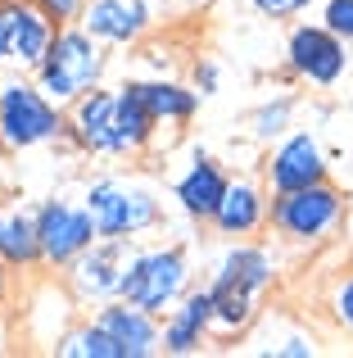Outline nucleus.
Here are the masks:
<instances>
[{
	"label": "nucleus",
	"mask_w": 353,
	"mask_h": 358,
	"mask_svg": "<svg viewBox=\"0 0 353 358\" xmlns=\"http://www.w3.org/2000/svg\"><path fill=\"white\" fill-rule=\"evenodd\" d=\"M159 122L145 109L136 82H100L82 100L68 105V127H63L59 150L77 159H109V164H132L145 159L159 141Z\"/></svg>",
	"instance_id": "nucleus-1"
},
{
	"label": "nucleus",
	"mask_w": 353,
	"mask_h": 358,
	"mask_svg": "<svg viewBox=\"0 0 353 358\" xmlns=\"http://www.w3.org/2000/svg\"><path fill=\"white\" fill-rule=\"evenodd\" d=\"M82 204L91 209L100 236H114V241H145L168 227V209H163L159 186L150 177H141L136 168H127V173L109 168V173L87 177Z\"/></svg>",
	"instance_id": "nucleus-2"
},
{
	"label": "nucleus",
	"mask_w": 353,
	"mask_h": 358,
	"mask_svg": "<svg viewBox=\"0 0 353 358\" xmlns=\"http://www.w3.org/2000/svg\"><path fill=\"white\" fill-rule=\"evenodd\" d=\"M345 222H349V195L326 177V182L272 195L267 231H272V241L285 254H308V250H322V245L336 241L345 231Z\"/></svg>",
	"instance_id": "nucleus-3"
},
{
	"label": "nucleus",
	"mask_w": 353,
	"mask_h": 358,
	"mask_svg": "<svg viewBox=\"0 0 353 358\" xmlns=\"http://www.w3.org/2000/svg\"><path fill=\"white\" fill-rule=\"evenodd\" d=\"M63 127H68V109L45 96L32 73L0 78V150H5V159L59 145Z\"/></svg>",
	"instance_id": "nucleus-4"
},
{
	"label": "nucleus",
	"mask_w": 353,
	"mask_h": 358,
	"mask_svg": "<svg viewBox=\"0 0 353 358\" xmlns=\"http://www.w3.org/2000/svg\"><path fill=\"white\" fill-rule=\"evenodd\" d=\"M109 64H114V50H109L100 36H91L82 23H63L54 45L45 50L41 69L32 73L41 82V91L50 100H59L63 109L73 100H82L87 91H96L100 82H109Z\"/></svg>",
	"instance_id": "nucleus-5"
},
{
	"label": "nucleus",
	"mask_w": 353,
	"mask_h": 358,
	"mask_svg": "<svg viewBox=\"0 0 353 358\" xmlns=\"http://www.w3.org/2000/svg\"><path fill=\"white\" fill-rule=\"evenodd\" d=\"M190 286H195V268L181 241H136L118 299H132V304L163 317Z\"/></svg>",
	"instance_id": "nucleus-6"
},
{
	"label": "nucleus",
	"mask_w": 353,
	"mask_h": 358,
	"mask_svg": "<svg viewBox=\"0 0 353 358\" xmlns=\"http://www.w3.org/2000/svg\"><path fill=\"white\" fill-rule=\"evenodd\" d=\"M281 69L294 87L308 91H336L353 69V45L336 36L322 18H294L285 32Z\"/></svg>",
	"instance_id": "nucleus-7"
},
{
	"label": "nucleus",
	"mask_w": 353,
	"mask_h": 358,
	"mask_svg": "<svg viewBox=\"0 0 353 358\" xmlns=\"http://www.w3.org/2000/svg\"><path fill=\"white\" fill-rule=\"evenodd\" d=\"M36 209V241H41V268L68 272L91 245L100 241V227L82 195H45Z\"/></svg>",
	"instance_id": "nucleus-8"
},
{
	"label": "nucleus",
	"mask_w": 353,
	"mask_h": 358,
	"mask_svg": "<svg viewBox=\"0 0 353 358\" xmlns=\"http://www.w3.org/2000/svg\"><path fill=\"white\" fill-rule=\"evenodd\" d=\"M59 27L41 0H0V73H36Z\"/></svg>",
	"instance_id": "nucleus-9"
},
{
	"label": "nucleus",
	"mask_w": 353,
	"mask_h": 358,
	"mask_svg": "<svg viewBox=\"0 0 353 358\" xmlns=\"http://www.w3.org/2000/svg\"><path fill=\"white\" fill-rule=\"evenodd\" d=\"M82 317V299L73 295V286L63 281V272H50L45 281H32L23 290V304H18V336L23 345L41 354H54L59 336L68 331Z\"/></svg>",
	"instance_id": "nucleus-10"
},
{
	"label": "nucleus",
	"mask_w": 353,
	"mask_h": 358,
	"mask_svg": "<svg viewBox=\"0 0 353 358\" xmlns=\"http://www.w3.org/2000/svg\"><path fill=\"white\" fill-rule=\"evenodd\" d=\"M227 186H231L227 164H222L213 150L195 145L190 155H186V164L172 173L168 200L190 227H209L213 213H218V204H222V195H227Z\"/></svg>",
	"instance_id": "nucleus-11"
},
{
	"label": "nucleus",
	"mask_w": 353,
	"mask_h": 358,
	"mask_svg": "<svg viewBox=\"0 0 353 358\" xmlns=\"http://www.w3.org/2000/svg\"><path fill=\"white\" fill-rule=\"evenodd\" d=\"M263 182L272 195L281 191H299V186H313V182H326L331 177V159L322 150L317 131L308 127H290L281 141L263 145Z\"/></svg>",
	"instance_id": "nucleus-12"
},
{
	"label": "nucleus",
	"mask_w": 353,
	"mask_h": 358,
	"mask_svg": "<svg viewBox=\"0 0 353 358\" xmlns=\"http://www.w3.org/2000/svg\"><path fill=\"white\" fill-rule=\"evenodd\" d=\"M281 272H285V250L276 241H258V236L222 241V250L213 254V263H209V281L245 286V290H254V295L276 290Z\"/></svg>",
	"instance_id": "nucleus-13"
},
{
	"label": "nucleus",
	"mask_w": 353,
	"mask_h": 358,
	"mask_svg": "<svg viewBox=\"0 0 353 358\" xmlns=\"http://www.w3.org/2000/svg\"><path fill=\"white\" fill-rule=\"evenodd\" d=\"M132 245L136 241L100 236L68 272H63V281H68L73 295L82 299V308H100V304L123 295V272H127V259H132Z\"/></svg>",
	"instance_id": "nucleus-14"
},
{
	"label": "nucleus",
	"mask_w": 353,
	"mask_h": 358,
	"mask_svg": "<svg viewBox=\"0 0 353 358\" xmlns=\"http://www.w3.org/2000/svg\"><path fill=\"white\" fill-rule=\"evenodd\" d=\"M267 218H272V191H267L263 173H231V186L222 195L218 213H213L209 231L218 241H245V236H263Z\"/></svg>",
	"instance_id": "nucleus-15"
},
{
	"label": "nucleus",
	"mask_w": 353,
	"mask_h": 358,
	"mask_svg": "<svg viewBox=\"0 0 353 358\" xmlns=\"http://www.w3.org/2000/svg\"><path fill=\"white\" fill-rule=\"evenodd\" d=\"M159 0H87L77 23L109 50H132L159 27Z\"/></svg>",
	"instance_id": "nucleus-16"
},
{
	"label": "nucleus",
	"mask_w": 353,
	"mask_h": 358,
	"mask_svg": "<svg viewBox=\"0 0 353 358\" xmlns=\"http://www.w3.org/2000/svg\"><path fill=\"white\" fill-rule=\"evenodd\" d=\"M236 354H249V358H322L326 354V341L303 317L272 308V313H263L249 327V336L236 345Z\"/></svg>",
	"instance_id": "nucleus-17"
},
{
	"label": "nucleus",
	"mask_w": 353,
	"mask_h": 358,
	"mask_svg": "<svg viewBox=\"0 0 353 358\" xmlns=\"http://www.w3.org/2000/svg\"><path fill=\"white\" fill-rule=\"evenodd\" d=\"M213 345V290L209 281H195L181 299L163 313V354L195 358Z\"/></svg>",
	"instance_id": "nucleus-18"
},
{
	"label": "nucleus",
	"mask_w": 353,
	"mask_h": 358,
	"mask_svg": "<svg viewBox=\"0 0 353 358\" xmlns=\"http://www.w3.org/2000/svg\"><path fill=\"white\" fill-rule=\"evenodd\" d=\"M100 327L123 345V358H154L163 354V317L150 308L132 304V299H109V304L91 308Z\"/></svg>",
	"instance_id": "nucleus-19"
},
{
	"label": "nucleus",
	"mask_w": 353,
	"mask_h": 358,
	"mask_svg": "<svg viewBox=\"0 0 353 358\" xmlns=\"http://www.w3.org/2000/svg\"><path fill=\"white\" fill-rule=\"evenodd\" d=\"M136 91H141L145 109L154 114V122H159L163 131H181L190 127L195 114H200V91L190 87V82L172 78V73H141V78H132Z\"/></svg>",
	"instance_id": "nucleus-20"
},
{
	"label": "nucleus",
	"mask_w": 353,
	"mask_h": 358,
	"mask_svg": "<svg viewBox=\"0 0 353 358\" xmlns=\"http://www.w3.org/2000/svg\"><path fill=\"white\" fill-rule=\"evenodd\" d=\"M209 290H213V345L236 350L249 336V327L263 317V295H254L245 286H227V281H209Z\"/></svg>",
	"instance_id": "nucleus-21"
},
{
	"label": "nucleus",
	"mask_w": 353,
	"mask_h": 358,
	"mask_svg": "<svg viewBox=\"0 0 353 358\" xmlns=\"http://www.w3.org/2000/svg\"><path fill=\"white\" fill-rule=\"evenodd\" d=\"M0 268L9 277H27L41 268V241H36V209L5 204L0 209Z\"/></svg>",
	"instance_id": "nucleus-22"
},
{
	"label": "nucleus",
	"mask_w": 353,
	"mask_h": 358,
	"mask_svg": "<svg viewBox=\"0 0 353 358\" xmlns=\"http://www.w3.org/2000/svg\"><path fill=\"white\" fill-rule=\"evenodd\" d=\"M294 114H299V96H294V91H276V96L258 100V105L245 114L249 141H254V145H272V141H281L285 131L294 127Z\"/></svg>",
	"instance_id": "nucleus-23"
},
{
	"label": "nucleus",
	"mask_w": 353,
	"mask_h": 358,
	"mask_svg": "<svg viewBox=\"0 0 353 358\" xmlns=\"http://www.w3.org/2000/svg\"><path fill=\"white\" fill-rule=\"evenodd\" d=\"M54 358H123V345L96 322V317H77L54 345Z\"/></svg>",
	"instance_id": "nucleus-24"
},
{
	"label": "nucleus",
	"mask_w": 353,
	"mask_h": 358,
	"mask_svg": "<svg viewBox=\"0 0 353 358\" xmlns=\"http://www.w3.org/2000/svg\"><path fill=\"white\" fill-rule=\"evenodd\" d=\"M317 308H322V317L331 322V331H340V336L353 341V268L336 272V277L322 286Z\"/></svg>",
	"instance_id": "nucleus-25"
},
{
	"label": "nucleus",
	"mask_w": 353,
	"mask_h": 358,
	"mask_svg": "<svg viewBox=\"0 0 353 358\" xmlns=\"http://www.w3.org/2000/svg\"><path fill=\"white\" fill-rule=\"evenodd\" d=\"M249 9H254L258 18H267V23H294V18H303L317 0H245Z\"/></svg>",
	"instance_id": "nucleus-26"
},
{
	"label": "nucleus",
	"mask_w": 353,
	"mask_h": 358,
	"mask_svg": "<svg viewBox=\"0 0 353 358\" xmlns=\"http://www.w3.org/2000/svg\"><path fill=\"white\" fill-rule=\"evenodd\" d=\"M186 82H190L204 100H213L222 91V64L213 59V55H195V59H190V78H186Z\"/></svg>",
	"instance_id": "nucleus-27"
},
{
	"label": "nucleus",
	"mask_w": 353,
	"mask_h": 358,
	"mask_svg": "<svg viewBox=\"0 0 353 358\" xmlns=\"http://www.w3.org/2000/svg\"><path fill=\"white\" fill-rule=\"evenodd\" d=\"M317 18L353 45V0H317Z\"/></svg>",
	"instance_id": "nucleus-28"
},
{
	"label": "nucleus",
	"mask_w": 353,
	"mask_h": 358,
	"mask_svg": "<svg viewBox=\"0 0 353 358\" xmlns=\"http://www.w3.org/2000/svg\"><path fill=\"white\" fill-rule=\"evenodd\" d=\"M45 9H50L59 23H77L82 18V9H87V0H41Z\"/></svg>",
	"instance_id": "nucleus-29"
},
{
	"label": "nucleus",
	"mask_w": 353,
	"mask_h": 358,
	"mask_svg": "<svg viewBox=\"0 0 353 358\" xmlns=\"http://www.w3.org/2000/svg\"><path fill=\"white\" fill-rule=\"evenodd\" d=\"M9 281H14V277L0 268V327H5V317H9Z\"/></svg>",
	"instance_id": "nucleus-30"
},
{
	"label": "nucleus",
	"mask_w": 353,
	"mask_h": 358,
	"mask_svg": "<svg viewBox=\"0 0 353 358\" xmlns=\"http://www.w3.org/2000/svg\"><path fill=\"white\" fill-rule=\"evenodd\" d=\"M176 5H190L195 9V5H209V0H176Z\"/></svg>",
	"instance_id": "nucleus-31"
},
{
	"label": "nucleus",
	"mask_w": 353,
	"mask_h": 358,
	"mask_svg": "<svg viewBox=\"0 0 353 358\" xmlns=\"http://www.w3.org/2000/svg\"><path fill=\"white\" fill-rule=\"evenodd\" d=\"M0 159H5V150H0Z\"/></svg>",
	"instance_id": "nucleus-32"
},
{
	"label": "nucleus",
	"mask_w": 353,
	"mask_h": 358,
	"mask_svg": "<svg viewBox=\"0 0 353 358\" xmlns=\"http://www.w3.org/2000/svg\"><path fill=\"white\" fill-rule=\"evenodd\" d=\"M0 78H5V73H0Z\"/></svg>",
	"instance_id": "nucleus-33"
}]
</instances>
